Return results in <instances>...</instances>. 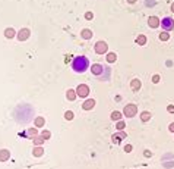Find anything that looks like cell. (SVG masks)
Wrapping results in <instances>:
<instances>
[{
  "mask_svg": "<svg viewBox=\"0 0 174 169\" xmlns=\"http://www.w3.org/2000/svg\"><path fill=\"white\" fill-rule=\"evenodd\" d=\"M88 68H89V59L87 56H76L72 60V69L78 74L87 72Z\"/></svg>",
  "mask_w": 174,
  "mask_h": 169,
  "instance_id": "cell-1",
  "label": "cell"
},
{
  "mask_svg": "<svg viewBox=\"0 0 174 169\" xmlns=\"http://www.w3.org/2000/svg\"><path fill=\"white\" fill-rule=\"evenodd\" d=\"M160 27L163 28V31H173L174 30V19L171 18V16H165V18H163V21L160 22Z\"/></svg>",
  "mask_w": 174,
  "mask_h": 169,
  "instance_id": "cell-2",
  "label": "cell"
},
{
  "mask_svg": "<svg viewBox=\"0 0 174 169\" xmlns=\"http://www.w3.org/2000/svg\"><path fill=\"white\" fill-rule=\"evenodd\" d=\"M94 50H95V53L97 55H107L108 53V44L105 43V41H97L95 46H94Z\"/></svg>",
  "mask_w": 174,
  "mask_h": 169,
  "instance_id": "cell-3",
  "label": "cell"
},
{
  "mask_svg": "<svg viewBox=\"0 0 174 169\" xmlns=\"http://www.w3.org/2000/svg\"><path fill=\"white\" fill-rule=\"evenodd\" d=\"M136 113H138V106L133 104V103L124 106V109H123V115L126 118H133V116H136Z\"/></svg>",
  "mask_w": 174,
  "mask_h": 169,
  "instance_id": "cell-4",
  "label": "cell"
},
{
  "mask_svg": "<svg viewBox=\"0 0 174 169\" xmlns=\"http://www.w3.org/2000/svg\"><path fill=\"white\" fill-rule=\"evenodd\" d=\"M76 94L78 97H81V99H87L89 96V87L87 84H79L76 87Z\"/></svg>",
  "mask_w": 174,
  "mask_h": 169,
  "instance_id": "cell-5",
  "label": "cell"
},
{
  "mask_svg": "<svg viewBox=\"0 0 174 169\" xmlns=\"http://www.w3.org/2000/svg\"><path fill=\"white\" fill-rule=\"evenodd\" d=\"M127 138V132L123 129V131H117L116 134L111 135V141L114 143V144H120L121 143V140H126Z\"/></svg>",
  "mask_w": 174,
  "mask_h": 169,
  "instance_id": "cell-6",
  "label": "cell"
},
{
  "mask_svg": "<svg viewBox=\"0 0 174 169\" xmlns=\"http://www.w3.org/2000/svg\"><path fill=\"white\" fill-rule=\"evenodd\" d=\"M29 35H31V30H29V28H22L21 31L16 34V38H18L19 41H26V40L29 38Z\"/></svg>",
  "mask_w": 174,
  "mask_h": 169,
  "instance_id": "cell-7",
  "label": "cell"
},
{
  "mask_svg": "<svg viewBox=\"0 0 174 169\" xmlns=\"http://www.w3.org/2000/svg\"><path fill=\"white\" fill-rule=\"evenodd\" d=\"M21 137H23V138H31L32 140L34 137H37L38 135V131H37V128H28V129H25L23 132H21Z\"/></svg>",
  "mask_w": 174,
  "mask_h": 169,
  "instance_id": "cell-8",
  "label": "cell"
},
{
  "mask_svg": "<svg viewBox=\"0 0 174 169\" xmlns=\"http://www.w3.org/2000/svg\"><path fill=\"white\" fill-rule=\"evenodd\" d=\"M91 72H92V75L99 77V75L104 72V66H102L101 63H92V66H91Z\"/></svg>",
  "mask_w": 174,
  "mask_h": 169,
  "instance_id": "cell-9",
  "label": "cell"
},
{
  "mask_svg": "<svg viewBox=\"0 0 174 169\" xmlns=\"http://www.w3.org/2000/svg\"><path fill=\"white\" fill-rule=\"evenodd\" d=\"M94 107H95V100L94 99H87L82 103V109L84 110H92Z\"/></svg>",
  "mask_w": 174,
  "mask_h": 169,
  "instance_id": "cell-10",
  "label": "cell"
},
{
  "mask_svg": "<svg viewBox=\"0 0 174 169\" xmlns=\"http://www.w3.org/2000/svg\"><path fill=\"white\" fill-rule=\"evenodd\" d=\"M160 22H161V19H160L158 16H151V18L148 19V25H149L151 28H158V27H160Z\"/></svg>",
  "mask_w": 174,
  "mask_h": 169,
  "instance_id": "cell-11",
  "label": "cell"
},
{
  "mask_svg": "<svg viewBox=\"0 0 174 169\" xmlns=\"http://www.w3.org/2000/svg\"><path fill=\"white\" fill-rule=\"evenodd\" d=\"M9 159H11V151L6 148H2L0 150V162H8Z\"/></svg>",
  "mask_w": 174,
  "mask_h": 169,
  "instance_id": "cell-12",
  "label": "cell"
},
{
  "mask_svg": "<svg viewBox=\"0 0 174 169\" xmlns=\"http://www.w3.org/2000/svg\"><path fill=\"white\" fill-rule=\"evenodd\" d=\"M141 87H142L141 79H139V78L132 79V82H130V88H132V90H133V91H139V90H141Z\"/></svg>",
  "mask_w": 174,
  "mask_h": 169,
  "instance_id": "cell-13",
  "label": "cell"
},
{
  "mask_svg": "<svg viewBox=\"0 0 174 169\" xmlns=\"http://www.w3.org/2000/svg\"><path fill=\"white\" fill-rule=\"evenodd\" d=\"M76 97H78L76 90H72V88H69V90L66 91V99H67V100H69V101L76 100Z\"/></svg>",
  "mask_w": 174,
  "mask_h": 169,
  "instance_id": "cell-14",
  "label": "cell"
},
{
  "mask_svg": "<svg viewBox=\"0 0 174 169\" xmlns=\"http://www.w3.org/2000/svg\"><path fill=\"white\" fill-rule=\"evenodd\" d=\"M92 35H94L92 31H91V30H88V28H85V30H82V31H81V37H82L84 40H91V38H92Z\"/></svg>",
  "mask_w": 174,
  "mask_h": 169,
  "instance_id": "cell-15",
  "label": "cell"
},
{
  "mask_svg": "<svg viewBox=\"0 0 174 169\" xmlns=\"http://www.w3.org/2000/svg\"><path fill=\"white\" fill-rule=\"evenodd\" d=\"M44 153V148L43 146H34V150H32V155L35 158H41Z\"/></svg>",
  "mask_w": 174,
  "mask_h": 169,
  "instance_id": "cell-16",
  "label": "cell"
},
{
  "mask_svg": "<svg viewBox=\"0 0 174 169\" xmlns=\"http://www.w3.org/2000/svg\"><path fill=\"white\" fill-rule=\"evenodd\" d=\"M121 116H123V112H119V110H114V112H111L110 115V118H111V121L113 122H117L121 119Z\"/></svg>",
  "mask_w": 174,
  "mask_h": 169,
  "instance_id": "cell-17",
  "label": "cell"
},
{
  "mask_svg": "<svg viewBox=\"0 0 174 169\" xmlns=\"http://www.w3.org/2000/svg\"><path fill=\"white\" fill-rule=\"evenodd\" d=\"M34 125H35V128H43L44 125H45V118H43V116H38V118H35V121H34Z\"/></svg>",
  "mask_w": 174,
  "mask_h": 169,
  "instance_id": "cell-18",
  "label": "cell"
},
{
  "mask_svg": "<svg viewBox=\"0 0 174 169\" xmlns=\"http://www.w3.org/2000/svg\"><path fill=\"white\" fill-rule=\"evenodd\" d=\"M5 37L9 38V40H12V38L16 37V31H15L13 28H6V30H5Z\"/></svg>",
  "mask_w": 174,
  "mask_h": 169,
  "instance_id": "cell-19",
  "label": "cell"
},
{
  "mask_svg": "<svg viewBox=\"0 0 174 169\" xmlns=\"http://www.w3.org/2000/svg\"><path fill=\"white\" fill-rule=\"evenodd\" d=\"M151 118H152L151 112H148V110H143V112H141V121H142V122H148Z\"/></svg>",
  "mask_w": 174,
  "mask_h": 169,
  "instance_id": "cell-20",
  "label": "cell"
},
{
  "mask_svg": "<svg viewBox=\"0 0 174 169\" xmlns=\"http://www.w3.org/2000/svg\"><path fill=\"white\" fill-rule=\"evenodd\" d=\"M135 41H136V44H139V46H145V44H146V41H148V40H146V37H145L143 34H139V35L136 37V40H135Z\"/></svg>",
  "mask_w": 174,
  "mask_h": 169,
  "instance_id": "cell-21",
  "label": "cell"
},
{
  "mask_svg": "<svg viewBox=\"0 0 174 169\" xmlns=\"http://www.w3.org/2000/svg\"><path fill=\"white\" fill-rule=\"evenodd\" d=\"M44 141H45V140L43 138V135H37V137H34V138H32L34 146H43Z\"/></svg>",
  "mask_w": 174,
  "mask_h": 169,
  "instance_id": "cell-22",
  "label": "cell"
},
{
  "mask_svg": "<svg viewBox=\"0 0 174 169\" xmlns=\"http://www.w3.org/2000/svg\"><path fill=\"white\" fill-rule=\"evenodd\" d=\"M116 60H117V55H116L114 52H108V53H107V62H108V63H114Z\"/></svg>",
  "mask_w": 174,
  "mask_h": 169,
  "instance_id": "cell-23",
  "label": "cell"
},
{
  "mask_svg": "<svg viewBox=\"0 0 174 169\" xmlns=\"http://www.w3.org/2000/svg\"><path fill=\"white\" fill-rule=\"evenodd\" d=\"M160 40H161V41L170 40V34H168V31H161V33H160Z\"/></svg>",
  "mask_w": 174,
  "mask_h": 169,
  "instance_id": "cell-24",
  "label": "cell"
},
{
  "mask_svg": "<svg viewBox=\"0 0 174 169\" xmlns=\"http://www.w3.org/2000/svg\"><path fill=\"white\" fill-rule=\"evenodd\" d=\"M124 126H126V122L120 119V121H117V124H116V129H117V131H123Z\"/></svg>",
  "mask_w": 174,
  "mask_h": 169,
  "instance_id": "cell-25",
  "label": "cell"
},
{
  "mask_svg": "<svg viewBox=\"0 0 174 169\" xmlns=\"http://www.w3.org/2000/svg\"><path fill=\"white\" fill-rule=\"evenodd\" d=\"M75 118V113L72 112V110H67V112H65V119L66 121H72Z\"/></svg>",
  "mask_w": 174,
  "mask_h": 169,
  "instance_id": "cell-26",
  "label": "cell"
},
{
  "mask_svg": "<svg viewBox=\"0 0 174 169\" xmlns=\"http://www.w3.org/2000/svg\"><path fill=\"white\" fill-rule=\"evenodd\" d=\"M41 135H43V138H44V140H45V141L51 138V132H50L48 129H44L43 132H41Z\"/></svg>",
  "mask_w": 174,
  "mask_h": 169,
  "instance_id": "cell-27",
  "label": "cell"
},
{
  "mask_svg": "<svg viewBox=\"0 0 174 169\" xmlns=\"http://www.w3.org/2000/svg\"><path fill=\"white\" fill-rule=\"evenodd\" d=\"M85 19H87V21H91V19H94V13H92V12H85Z\"/></svg>",
  "mask_w": 174,
  "mask_h": 169,
  "instance_id": "cell-28",
  "label": "cell"
},
{
  "mask_svg": "<svg viewBox=\"0 0 174 169\" xmlns=\"http://www.w3.org/2000/svg\"><path fill=\"white\" fill-rule=\"evenodd\" d=\"M160 79H161V77H160L158 74H155V75L152 77V82H154V84H158V82H160Z\"/></svg>",
  "mask_w": 174,
  "mask_h": 169,
  "instance_id": "cell-29",
  "label": "cell"
},
{
  "mask_svg": "<svg viewBox=\"0 0 174 169\" xmlns=\"http://www.w3.org/2000/svg\"><path fill=\"white\" fill-rule=\"evenodd\" d=\"M152 155H154V153L151 151V150H148V148L143 151V156H145V158H152Z\"/></svg>",
  "mask_w": 174,
  "mask_h": 169,
  "instance_id": "cell-30",
  "label": "cell"
},
{
  "mask_svg": "<svg viewBox=\"0 0 174 169\" xmlns=\"http://www.w3.org/2000/svg\"><path fill=\"white\" fill-rule=\"evenodd\" d=\"M132 150H133L132 144H126V146H124V151H126V153H130Z\"/></svg>",
  "mask_w": 174,
  "mask_h": 169,
  "instance_id": "cell-31",
  "label": "cell"
},
{
  "mask_svg": "<svg viewBox=\"0 0 174 169\" xmlns=\"http://www.w3.org/2000/svg\"><path fill=\"white\" fill-rule=\"evenodd\" d=\"M155 3H157L155 0H146V2H145L146 6H155Z\"/></svg>",
  "mask_w": 174,
  "mask_h": 169,
  "instance_id": "cell-32",
  "label": "cell"
},
{
  "mask_svg": "<svg viewBox=\"0 0 174 169\" xmlns=\"http://www.w3.org/2000/svg\"><path fill=\"white\" fill-rule=\"evenodd\" d=\"M167 112L174 113V104H168V106H167Z\"/></svg>",
  "mask_w": 174,
  "mask_h": 169,
  "instance_id": "cell-33",
  "label": "cell"
},
{
  "mask_svg": "<svg viewBox=\"0 0 174 169\" xmlns=\"http://www.w3.org/2000/svg\"><path fill=\"white\" fill-rule=\"evenodd\" d=\"M168 129H170V132H174V122L168 125Z\"/></svg>",
  "mask_w": 174,
  "mask_h": 169,
  "instance_id": "cell-34",
  "label": "cell"
},
{
  "mask_svg": "<svg viewBox=\"0 0 174 169\" xmlns=\"http://www.w3.org/2000/svg\"><path fill=\"white\" fill-rule=\"evenodd\" d=\"M136 2H138V0H127V3H129V5H135Z\"/></svg>",
  "mask_w": 174,
  "mask_h": 169,
  "instance_id": "cell-35",
  "label": "cell"
},
{
  "mask_svg": "<svg viewBox=\"0 0 174 169\" xmlns=\"http://www.w3.org/2000/svg\"><path fill=\"white\" fill-rule=\"evenodd\" d=\"M171 12H173V13H174V2H173V3H171Z\"/></svg>",
  "mask_w": 174,
  "mask_h": 169,
  "instance_id": "cell-36",
  "label": "cell"
}]
</instances>
